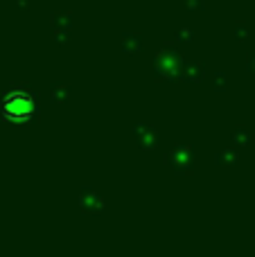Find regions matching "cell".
Listing matches in <instances>:
<instances>
[{"instance_id": "6da1fadb", "label": "cell", "mask_w": 255, "mask_h": 257, "mask_svg": "<svg viewBox=\"0 0 255 257\" xmlns=\"http://www.w3.org/2000/svg\"><path fill=\"white\" fill-rule=\"evenodd\" d=\"M34 111V102L25 93H14L3 102V113L12 120H27Z\"/></svg>"}]
</instances>
